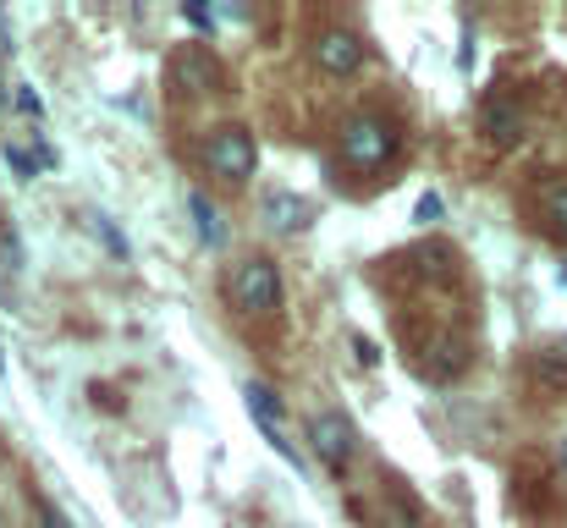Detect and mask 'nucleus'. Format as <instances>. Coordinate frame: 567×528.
Masks as SVG:
<instances>
[{"instance_id":"nucleus-1","label":"nucleus","mask_w":567,"mask_h":528,"mask_svg":"<svg viewBox=\"0 0 567 528\" xmlns=\"http://www.w3.org/2000/svg\"><path fill=\"white\" fill-rule=\"evenodd\" d=\"M337 149H342V161L353 172H385L396 161V149H402V133L380 111H353L342 122V133H337Z\"/></svg>"},{"instance_id":"nucleus-15","label":"nucleus","mask_w":567,"mask_h":528,"mask_svg":"<svg viewBox=\"0 0 567 528\" xmlns=\"http://www.w3.org/2000/svg\"><path fill=\"white\" fill-rule=\"evenodd\" d=\"M419 220H424V226H430V220H441V198H435V193H424V198H419Z\"/></svg>"},{"instance_id":"nucleus-4","label":"nucleus","mask_w":567,"mask_h":528,"mask_svg":"<svg viewBox=\"0 0 567 528\" xmlns=\"http://www.w3.org/2000/svg\"><path fill=\"white\" fill-rule=\"evenodd\" d=\"M309 446H315L320 468L348 474V463H353V452H359V429H353V418H348V413L326 407V413H315V418H309Z\"/></svg>"},{"instance_id":"nucleus-10","label":"nucleus","mask_w":567,"mask_h":528,"mask_svg":"<svg viewBox=\"0 0 567 528\" xmlns=\"http://www.w3.org/2000/svg\"><path fill=\"white\" fill-rule=\"evenodd\" d=\"M540 215H546V231L567 242V182L546 187V198H540Z\"/></svg>"},{"instance_id":"nucleus-19","label":"nucleus","mask_w":567,"mask_h":528,"mask_svg":"<svg viewBox=\"0 0 567 528\" xmlns=\"http://www.w3.org/2000/svg\"><path fill=\"white\" fill-rule=\"evenodd\" d=\"M557 463H563V474H567V435H563V446H557Z\"/></svg>"},{"instance_id":"nucleus-7","label":"nucleus","mask_w":567,"mask_h":528,"mask_svg":"<svg viewBox=\"0 0 567 528\" xmlns=\"http://www.w3.org/2000/svg\"><path fill=\"white\" fill-rule=\"evenodd\" d=\"M259 215H265V226H270V231H287V237H298V231H309V226H315V204H309V198H298V193H287V187L265 193Z\"/></svg>"},{"instance_id":"nucleus-14","label":"nucleus","mask_w":567,"mask_h":528,"mask_svg":"<svg viewBox=\"0 0 567 528\" xmlns=\"http://www.w3.org/2000/svg\"><path fill=\"white\" fill-rule=\"evenodd\" d=\"M94 231H100V237L111 242V253H116V259H127V237H122V231H116V226H111L105 215H94Z\"/></svg>"},{"instance_id":"nucleus-13","label":"nucleus","mask_w":567,"mask_h":528,"mask_svg":"<svg viewBox=\"0 0 567 528\" xmlns=\"http://www.w3.org/2000/svg\"><path fill=\"white\" fill-rule=\"evenodd\" d=\"M6 166L22 176V182H33V176H39V161H33L28 149H17V144H6Z\"/></svg>"},{"instance_id":"nucleus-11","label":"nucleus","mask_w":567,"mask_h":528,"mask_svg":"<svg viewBox=\"0 0 567 528\" xmlns=\"http://www.w3.org/2000/svg\"><path fill=\"white\" fill-rule=\"evenodd\" d=\"M188 209H193V226H198V237H204V242H220V220H215L209 198H204V193H188Z\"/></svg>"},{"instance_id":"nucleus-3","label":"nucleus","mask_w":567,"mask_h":528,"mask_svg":"<svg viewBox=\"0 0 567 528\" xmlns=\"http://www.w3.org/2000/svg\"><path fill=\"white\" fill-rule=\"evenodd\" d=\"M226 292H231L237 314H248V320H265V314H276V309H281V270H276V259H265V253L243 259V265L231 270Z\"/></svg>"},{"instance_id":"nucleus-12","label":"nucleus","mask_w":567,"mask_h":528,"mask_svg":"<svg viewBox=\"0 0 567 528\" xmlns=\"http://www.w3.org/2000/svg\"><path fill=\"white\" fill-rule=\"evenodd\" d=\"M535 374H540V380H546L551 391H567V363H563V358L540 352V358H535Z\"/></svg>"},{"instance_id":"nucleus-22","label":"nucleus","mask_w":567,"mask_h":528,"mask_svg":"<svg viewBox=\"0 0 567 528\" xmlns=\"http://www.w3.org/2000/svg\"><path fill=\"white\" fill-rule=\"evenodd\" d=\"M0 463H6V457H0Z\"/></svg>"},{"instance_id":"nucleus-2","label":"nucleus","mask_w":567,"mask_h":528,"mask_svg":"<svg viewBox=\"0 0 567 528\" xmlns=\"http://www.w3.org/2000/svg\"><path fill=\"white\" fill-rule=\"evenodd\" d=\"M204 172L215 176V182H226V187H243L248 176L259 172V144H254V133L237 127V122L215 127V133L204 138Z\"/></svg>"},{"instance_id":"nucleus-17","label":"nucleus","mask_w":567,"mask_h":528,"mask_svg":"<svg viewBox=\"0 0 567 528\" xmlns=\"http://www.w3.org/2000/svg\"><path fill=\"white\" fill-rule=\"evenodd\" d=\"M353 352H359V363H364V369H370V363H380L375 342H364V337H353Z\"/></svg>"},{"instance_id":"nucleus-8","label":"nucleus","mask_w":567,"mask_h":528,"mask_svg":"<svg viewBox=\"0 0 567 528\" xmlns=\"http://www.w3.org/2000/svg\"><path fill=\"white\" fill-rule=\"evenodd\" d=\"M177 83H183L188 94H220V89H226V72H220V61H215L204 44H188V50L177 55Z\"/></svg>"},{"instance_id":"nucleus-21","label":"nucleus","mask_w":567,"mask_h":528,"mask_svg":"<svg viewBox=\"0 0 567 528\" xmlns=\"http://www.w3.org/2000/svg\"><path fill=\"white\" fill-rule=\"evenodd\" d=\"M0 528H6V518H0Z\"/></svg>"},{"instance_id":"nucleus-9","label":"nucleus","mask_w":567,"mask_h":528,"mask_svg":"<svg viewBox=\"0 0 567 528\" xmlns=\"http://www.w3.org/2000/svg\"><path fill=\"white\" fill-rule=\"evenodd\" d=\"M480 127H485L491 144H518V138H524V111H518V100H513V94H491V100L480 105Z\"/></svg>"},{"instance_id":"nucleus-20","label":"nucleus","mask_w":567,"mask_h":528,"mask_svg":"<svg viewBox=\"0 0 567 528\" xmlns=\"http://www.w3.org/2000/svg\"><path fill=\"white\" fill-rule=\"evenodd\" d=\"M0 374H6V352H0Z\"/></svg>"},{"instance_id":"nucleus-5","label":"nucleus","mask_w":567,"mask_h":528,"mask_svg":"<svg viewBox=\"0 0 567 528\" xmlns=\"http://www.w3.org/2000/svg\"><path fill=\"white\" fill-rule=\"evenodd\" d=\"M364 39L353 33V28H320L315 33V66L320 72H331V77H353L359 66H364Z\"/></svg>"},{"instance_id":"nucleus-6","label":"nucleus","mask_w":567,"mask_h":528,"mask_svg":"<svg viewBox=\"0 0 567 528\" xmlns=\"http://www.w3.org/2000/svg\"><path fill=\"white\" fill-rule=\"evenodd\" d=\"M243 402H248V413H254L259 435H265V441H270V446H276V452H281V457H287L292 468H298V452H292V441L281 435V418H287L281 396H276V391H270L265 380H248V385H243Z\"/></svg>"},{"instance_id":"nucleus-16","label":"nucleus","mask_w":567,"mask_h":528,"mask_svg":"<svg viewBox=\"0 0 567 528\" xmlns=\"http://www.w3.org/2000/svg\"><path fill=\"white\" fill-rule=\"evenodd\" d=\"M33 513H39V524H44V528H66V518H61V513H55V507H50V501H39V507H33Z\"/></svg>"},{"instance_id":"nucleus-18","label":"nucleus","mask_w":567,"mask_h":528,"mask_svg":"<svg viewBox=\"0 0 567 528\" xmlns=\"http://www.w3.org/2000/svg\"><path fill=\"white\" fill-rule=\"evenodd\" d=\"M183 22H193V28H209V11H204V6H183Z\"/></svg>"}]
</instances>
